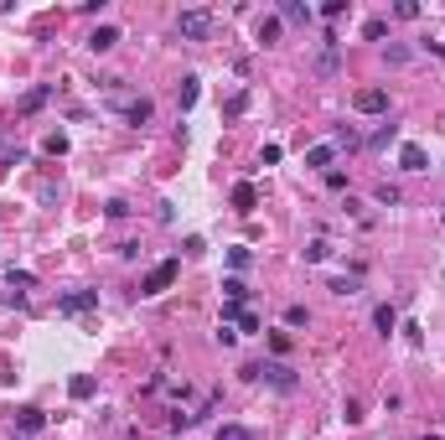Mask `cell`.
I'll return each instance as SVG.
<instances>
[{
  "label": "cell",
  "mask_w": 445,
  "mask_h": 440,
  "mask_svg": "<svg viewBox=\"0 0 445 440\" xmlns=\"http://www.w3.org/2000/svg\"><path fill=\"white\" fill-rule=\"evenodd\" d=\"M176 32L187 36V42H207V36L218 32V11H207V5H192V11L176 16Z\"/></svg>",
  "instance_id": "obj_1"
},
{
  "label": "cell",
  "mask_w": 445,
  "mask_h": 440,
  "mask_svg": "<svg viewBox=\"0 0 445 440\" xmlns=\"http://www.w3.org/2000/svg\"><path fill=\"white\" fill-rule=\"evenodd\" d=\"M244 378H254V383H270V389H280V394H295V368H285V363H249L244 368Z\"/></svg>",
  "instance_id": "obj_2"
},
{
  "label": "cell",
  "mask_w": 445,
  "mask_h": 440,
  "mask_svg": "<svg viewBox=\"0 0 445 440\" xmlns=\"http://www.w3.org/2000/svg\"><path fill=\"white\" fill-rule=\"evenodd\" d=\"M176 275H181V259H161V265L140 280V295H161V290H171Z\"/></svg>",
  "instance_id": "obj_3"
},
{
  "label": "cell",
  "mask_w": 445,
  "mask_h": 440,
  "mask_svg": "<svg viewBox=\"0 0 445 440\" xmlns=\"http://www.w3.org/2000/svg\"><path fill=\"white\" fill-rule=\"evenodd\" d=\"M352 109H357V114H383L388 109V88H357L352 93Z\"/></svg>",
  "instance_id": "obj_4"
},
{
  "label": "cell",
  "mask_w": 445,
  "mask_h": 440,
  "mask_svg": "<svg viewBox=\"0 0 445 440\" xmlns=\"http://www.w3.org/2000/svg\"><path fill=\"white\" fill-rule=\"evenodd\" d=\"M94 306H99V290H73V295L58 301V311L62 316H83V311H94Z\"/></svg>",
  "instance_id": "obj_5"
},
{
  "label": "cell",
  "mask_w": 445,
  "mask_h": 440,
  "mask_svg": "<svg viewBox=\"0 0 445 440\" xmlns=\"http://www.w3.org/2000/svg\"><path fill=\"white\" fill-rule=\"evenodd\" d=\"M398 166H404V171H430V156H424V145H404V151H398Z\"/></svg>",
  "instance_id": "obj_6"
},
{
  "label": "cell",
  "mask_w": 445,
  "mask_h": 440,
  "mask_svg": "<svg viewBox=\"0 0 445 440\" xmlns=\"http://www.w3.org/2000/svg\"><path fill=\"white\" fill-rule=\"evenodd\" d=\"M331 161H337V145H311L305 151V166H316V171H327Z\"/></svg>",
  "instance_id": "obj_7"
},
{
  "label": "cell",
  "mask_w": 445,
  "mask_h": 440,
  "mask_svg": "<svg viewBox=\"0 0 445 440\" xmlns=\"http://www.w3.org/2000/svg\"><path fill=\"white\" fill-rule=\"evenodd\" d=\"M16 430H26V435H36V430H42V409H16Z\"/></svg>",
  "instance_id": "obj_8"
},
{
  "label": "cell",
  "mask_w": 445,
  "mask_h": 440,
  "mask_svg": "<svg viewBox=\"0 0 445 440\" xmlns=\"http://www.w3.org/2000/svg\"><path fill=\"white\" fill-rule=\"evenodd\" d=\"M254 202H259V192H254L249 182H238V186H233V208H238V212H254Z\"/></svg>",
  "instance_id": "obj_9"
},
{
  "label": "cell",
  "mask_w": 445,
  "mask_h": 440,
  "mask_svg": "<svg viewBox=\"0 0 445 440\" xmlns=\"http://www.w3.org/2000/svg\"><path fill=\"white\" fill-rule=\"evenodd\" d=\"M125 114H129V125H145V119H151L155 109H151V99H129V104H125Z\"/></svg>",
  "instance_id": "obj_10"
},
{
  "label": "cell",
  "mask_w": 445,
  "mask_h": 440,
  "mask_svg": "<svg viewBox=\"0 0 445 440\" xmlns=\"http://www.w3.org/2000/svg\"><path fill=\"white\" fill-rule=\"evenodd\" d=\"M212 440H259V430H249V425H218V435Z\"/></svg>",
  "instance_id": "obj_11"
},
{
  "label": "cell",
  "mask_w": 445,
  "mask_h": 440,
  "mask_svg": "<svg viewBox=\"0 0 445 440\" xmlns=\"http://www.w3.org/2000/svg\"><path fill=\"white\" fill-rule=\"evenodd\" d=\"M280 16H285V21H295V26H311V5H295V0H285Z\"/></svg>",
  "instance_id": "obj_12"
},
{
  "label": "cell",
  "mask_w": 445,
  "mask_h": 440,
  "mask_svg": "<svg viewBox=\"0 0 445 440\" xmlns=\"http://www.w3.org/2000/svg\"><path fill=\"white\" fill-rule=\"evenodd\" d=\"M114 42H119V32H114V26H99V32L88 36V47H94V52H109Z\"/></svg>",
  "instance_id": "obj_13"
},
{
  "label": "cell",
  "mask_w": 445,
  "mask_h": 440,
  "mask_svg": "<svg viewBox=\"0 0 445 440\" xmlns=\"http://www.w3.org/2000/svg\"><path fill=\"white\" fill-rule=\"evenodd\" d=\"M373 326H378V332H394V326H398V311H394V306H378V311H373Z\"/></svg>",
  "instance_id": "obj_14"
},
{
  "label": "cell",
  "mask_w": 445,
  "mask_h": 440,
  "mask_svg": "<svg viewBox=\"0 0 445 440\" xmlns=\"http://www.w3.org/2000/svg\"><path fill=\"white\" fill-rule=\"evenodd\" d=\"M68 394H73V399H94V378H88V373H78V378L68 383Z\"/></svg>",
  "instance_id": "obj_15"
},
{
  "label": "cell",
  "mask_w": 445,
  "mask_h": 440,
  "mask_svg": "<svg viewBox=\"0 0 445 440\" xmlns=\"http://www.w3.org/2000/svg\"><path fill=\"white\" fill-rule=\"evenodd\" d=\"M305 259H311V265H327V259H331V243H327V239H316L311 249H305Z\"/></svg>",
  "instance_id": "obj_16"
},
{
  "label": "cell",
  "mask_w": 445,
  "mask_h": 440,
  "mask_svg": "<svg viewBox=\"0 0 445 440\" xmlns=\"http://www.w3.org/2000/svg\"><path fill=\"white\" fill-rule=\"evenodd\" d=\"M197 78H192V73H187V78H181V109H192V104H197Z\"/></svg>",
  "instance_id": "obj_17"
},
{
  "label": "cell",
  "mask_w": 445,
  "mask_h": 440,
  "mask_svg": "<svg viewBox=\"0 0 445 440\" xmlns=\"http://www.w3.org/2000/svg\"><path fill=\"white\" fill-rule=\"evenodd\" d=\"M222 295H228L233 306H244V295H249V290H244V280H222Z\"/></svg>",
  "instance_id": "obj_18"
},
{
  "label": "cell",
  "mask_w": 445,
  "mask_h": 440,
  "mask_svg": "<svg viewBox=\"0 0 445 440\" xmlns=\"http://www.w3.org/2000/svg\"><path fill=\"white\" fill-rule=\"evenodd\" d=\"M275 36H280V21H275V16H264V21H259V42L270 47V42H275Z\"/></svg>",
  "instance_id": "obj_19"
},
{
  "label": "cell",
  "mask_w": 445,
  "mask_h": 440,
  "mask_svg": "<svg viewBox=\"0 0 445 440\" xmlns=\"http://www.w3.org/2000/svg\"><path fill=\"white\" fill-rule=\"evenodd\" d=\"M363 36H368V42H378V36H388V21H383V16H373V21L363 26Z\"/></svg>",
  "instance_id": "obj_20"
},
{
  "label": "cell",
  "mask_w": 445,
  "mask_h": 440,
  "mask_svg": "<svg viewBox=\"0 0 445 440\" xmlns=\"http://www.w3.org/2000/svg\"><path fill=\"white\" fill-rule=\"evenodd\" d=\"M212 337H218V347H233V342H238V332L228 321H218V332H212Z\"/></svg>",
  "instance_id": "obj_21"
},
{
  "label": "cell",
  "mask_w": 445,
  "mask_h": 440,
  "mask_svg": "<svg viewBox=\"0 0 445 440\" xmlns=\"http://www.w3.org/2000/svg\"><path fill=\"white\" fill-rule=\"evenodd\" d=\"M311 321V311H305V306H290V311H285V326H305Z\"/></svg>",
  "instance_id": "obj_22"
},
{
  "label": "cell",
  "mask_w": 445,
  "mask_h": 440,
  "mask_svg": "<svg viewBox=\"0 0 445 440\" xmlns=\"http://www.w3.org/2000/svg\"><path fill=\"white\" fill-rule=\"evenodd\" d=\"M394 16H398V21H414V16H420V5H414V0H398Z\"/></svg>",
  "instance_id": "obj_23"
},
{
  "label": "cell",
  "mask_w": 445,
  "mask_h": 440,
  "mask_svg": "<svg viewBox=\"0 0 445 440\" xmlns=\"http://www.w3.org/2000/svg\"><path fill=\"white\" fill-rule=\"evenodd\" d=\"M331 295H347L352 301V295H357V280H331Z\"/></svg>",
  "instance_id": "obj_24"
},
{
  "label": "cell",
  "mask_w": 445,
  "mask_h": 440,
  "mask_svg": "<svg viewBox=\"0 0 445 440\" xmlns=\"http://www.w3.org/2000/svg\"><path fill=\"white\" fill-rule=\"evenodd\" d=\"M373 197L383 202V208H394V202H398V186H388V182H383V186H378V192H373Z\"/></svg>",
  "instance_id": "obj_25"
},
{
  "label": "cell",
  "mask_w": 445,
  "mask_h": 440,
  "mask_svg": "<svg viewBox=\"0 0 445 440\" xmlns=\"http://www.w3.org/2000/svg\"><path fill=\"white\" fill-rule=\"evenodd\" d=\"M342 11H347V0H327V5H321V16H327V21H337Z\"/></svg>",
  "instance_id": "obj_26"
},
{
  "label": "cell",
  "mask_w": 445,
  "mask_h": 440,
  "mask_svg": "<svg viewBox=\"0 0 445 440\" xmlns=\"http://www.w3.org/2000/svg\"><path fill=\"white\" fill-rule=\"evenodd\" d=\"M280 156H285L280 145H264V151H259V166H275V161H280Z\"/></svg>",
  "instance_id": "obj_27"
},
{
  "label": "cell",
  "mask_w": 445,
  "mask_h": 440,
  "mask_svg": "<svg viewBox=\"0 0 445 440\" xmlns=\"http://www.w3.org/2000/svg\"><path fill=\"white\" fill-rule=\"evenodd\" d=\"M249 259H254V254H249V249H228V265H233V269H244Z\"/></svg>",
  "instance_id": "obj_28"
},
{
  "label": "cell",
  "mask_w": 445,
  "mask_h": 440,
  "mask_svg": "<svg viewBox=\"0 0 445 440\" xmlns=\"http://www.w3.org/2000/svg\"><path fill=\"white\" fill-rule=\"evenodd\" d=\"M238 332H259V316L254 311H238Z\"/></svg>",
  "instance_id": "obj_29"
},
{
  "label": "cell",
  "mask_w": 445,
  "mask_h": 440,
  "mask_svg": "<svg viewBox=\"0 0 445 440\" xmlns=\"http://www.w3.org/2000/svg\"><path fill=\"white\" fill-rule=\"evenodd\" d=\"M398 135V125H383V130H378V135H373V145H378V151H383V145H388V140H394Z\"/></svg>",
  "instance_id": "obj_30"
},
{
  "label": "cell",
  "mask_w": 445,
  "mask_h": 440,
  "mask_svg": "<svg viewBox=\"0 0 445 440\" xmlns=\"http://www.w3.org/2000/svg\"><path fill=\"white\" fill-rule=\"evenodd\" d=\"M68 151V135H47V156H62Z\"/></svg>",
  "instance_id": "obj_31"
}]
</instances>
